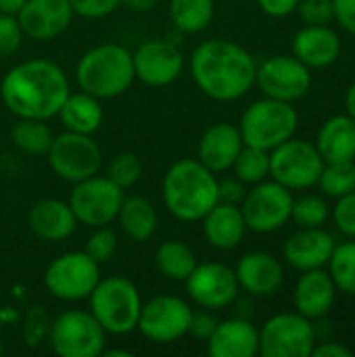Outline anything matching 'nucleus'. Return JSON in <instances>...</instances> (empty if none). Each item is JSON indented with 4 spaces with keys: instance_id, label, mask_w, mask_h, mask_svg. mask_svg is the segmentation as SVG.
Wrapping results in <instances>:
<instances>
[{
    "instance_id": "obj_1",
    "label": "nucleus",
    "mask_w": 355,
    "mask_h": 357,
    "mask_svg": "<svg viewBox=\"0 0 355 357\" xmlns=\"http://www.w3.org/2000/svg\"><path fill=\"white\" fill-rule=\"evenodd\" d=\"M0 96L19 119L46 121L59 115L69 96V79L56 63L31 59L8 69L0 84Z\"/></svg>"
},
{
    "instance_id": "obj_2",
    "label": "nucleus",
    "mask_w": 355,
    "mask_h": 357,
    "mask_svg": "<svg viewBox=\"0 0 355 357\" xmlns=\"http://www.w3.org/2000/svg\"><path fill=\"white\" fill-rule=\"evenodd\" d=\"M257 63L249 50L226 38L199 44L190 54V75L197 88L213 100L230 102L255 86Z\"/></svg>"
},
{
    "instance_id": "obj_3",
    "label": "nucleus",
    "mask_w": 355,
    "mask_h": 357,
    "mask_svg": "<svg viewBox=\"0 0 355 357\" xmlns=\"http://www.w3.org/2000/svg\"><path fill=\"white\" fill-rule=\"evenodd\" d=\"M163 203L182 222H201L220 201L218 178L199 159H180L163 176Z\"/></svg>"
},
{
    "instance_id": "obj_4",
    "label": "nucleus",
    "mask_w": 355,
    "mask_h": 357,
    "mask_svg": "<svg viewBox=\"0 0 355 357\" xmlns=\"http://www.w3.org/2000/svg\"><path fill=\"white\" fill-rule=\"evenodd\" d=\"M80 90L96 98H115L136 79L132 52L119 44H100L90 48L75 67Z\"/></svg>"
},
{
    "instance_id": "obj_5",
    "label": "nucleus",
    "mask_w": 355,
    "mask_h": 357,
    "mask_svg": "<svg viewBox=\"0 0 355 357\" xmlns=\"http://www.w3.org/2000/svg\"><path fill=\"white\" fill-rule=\"evenodd\" d=\"M90 314L111 335H128L136 331L142 307L136 284L123 276L100 278L90 293Z\"/></svg>"
},
{
    "instance_id": "obj_6",
    "label": "nucleus",
    "mask_w": 355,
    "mask_h": 357,
    "mask_svg": "<svg viewBox=\"0 0 355 357\" xmlns=\"http://www.w3.org/2000/svg\"><path fill=\"white\" fill-rule=\"evenodd\" d=\"M299 126V115L293 102L264 96L245 109L239 132L243 142L264 151H272L285 140L293 138Z\"/></svg>"
},
{
    "instance_id": "obj_7",
    "label": "nucleus",
    "mask_w": 355,
    "mask_h": 357,
    "mask_svg": "<svg viewBox=\"0 0 355 357\" xmlns=\"http://www.w3.org/2000/svg\"><path fill=\"white\" fill-rule=\"evenodd\" d=\"M324 169V159L320 157L316 144L289 138L270 151V176L289 190H308L318 184Z\"/></svg>"
},
{
    "instance_id": "obj_8",
    "label": "nucleus",
    "mask_w": 355,
    "mask_h": 357,
    "mask_svg": "<svg viewBox=\"0 0 355 357\" xmlns=\"http://www.w3.org/2000/svg\"><path fill=\"white\" fill-rule=\"evenodd\" d=\"M50 347L61 357H96L105 351L107 333L90 312H63L50 326Z\"/></svg>"
},
{
    "instance_id": "obj_9",
    "label": "nucleus",
    "mask_w": 355,
    "mask_h": 357,
    "mask_svg": "<svg viewBox=\"0 0 355 357\" xmlns=\"http://www.w3.org/2000/svg\"><path fill=\"white\" fill-rule=\"evenodd\" d=\"M98 266L100 264H96L86 251L63 253L48 264L44 272V287L61 301L88 299L100 280Z\"/></svg>"
},
{
    "instance_id": "obj_10",
    "label": "nucleus",
    "mask_w": 355,
    "mask_h": 357,
    "mask_svg": "<svg viewBox=\"0 0 355 357\" xmlns=\"http://www.w3.org/2000/svg\"><path fill=\"white\" fill-rule=\"evenodd\" d=\"M50 169L65 182H82L98 174L103 165V153L92 134L63 132L52 138V144L46 153Z\"/></svg>"
},
{
    "instance_id": "obj_11",
    "label": "nucleus",
    "mask_w": 355,
    "mask_h": 357,
    "mask_svg": "<svg viewBox=\"0 0 355 357\" xmlns=\"http://www.w3.org/2000/svg\"><path fill=\"white\" fill-rule=\"evenodd\" d=\"M293 201V190L278 184L276 180H262L253 184V188L247 190L241 203L247 230H253L257 234L280 230L291 220Z\"/></svg>"
},
{
    "instance_id": "obj_12",
    "label": "nucleus",
    "mask_w": 355,
    "mask_h": 357,
    "mask_svg": "<svg viewBox=\"0 0 355 357\" xmlns=\"http://www.w3.org/2000/svg\"><path fill=\"white\" fill-rule=\"evenodd\" d=\"M123 197V188H119L115 182L103 176H92L75 182L69 197V207L77 224L100 228L117 220Z\"/></svg>"
},
{
    "instance_id": "obj_13",
    "label": "nucleus",
    "mask_w": 355,
    "mask_h": 357,
    "mask_svg": "<svg viewBox=\"0 0 355 357\" xmlns=\"http://www.w3.org/2000/svg\"><path fill=\"white\" fill-rule=\"evenodd\" d=\"M314 347L312 320L297 312L276 314L259 331V354L264 357H308Z\"/></svg>"
},
{
    "instance_id": "obj_14",
    "label": "nucleus",
    "mask_w": 355,
    "mask_h": 357,
    "mask_svg": "<svg viewBox=\"0 0 355 357\" xmlns=\"http://www.w3.org/2000/svg\"><path fill=\"white\" fill-rule=\"evenodd\" d=\"M192 307L174 295H159L140 307L138 316V331L153 343L167 345L180 341L188 335Z\"/></svg>"
},
{
    "instance_id": "obj_15",
    "label": "nucleus",
    "mask_w": 355,
    "mask_h": 357,
    "mask_svg": "<svg viewBox=\"0 0 355 357\" xmlns=\"http://www.w3.org/2000/svg\"><path fill=\"white\" fill-rule=\"evenodd\" d=\"M255 84L270 98L295 102L303 98L312 88V73L310 67L303 65L297 56L276 54L257 65Z\"/></svg>"
},
{
    "instance_id": "obj_16",
    "label": "nucleus",
    "mask_w": 355,
    "mask_h": 357,
    "mask_svg": "<svg viewBox=\"0 0 355 357\" xmlns=\"http://www.w3.org/2000/svg\"><path fill=\"white\" fill-rule=\"evenodd\" d=\"M188 297L205 310H224L239 297V280L232 268L220 261L197 264L190 276L184 280Z\"/></svg>"
},
{
    "instance_id": "obj_17",
    "label": "nucleus",
    "mask_w": 355,
    "mask_h": 357,
    "mask_svg": "<svg viewBox=\"0 0 355 357\" xmlns=\"http://www.w3.org/2000/svg\"><path fill=\"white\" fill-rule=\"evenodd\" d=\"M134 73L146 86H169L184 71V54L172 40H149L132 52Z\"/></svg>"
},
{
    "instance_id": "obj_18",
    "label": "nucleus",
    "mask_w": 355,
    "mask_h": 357,
    "mask_svg": "<svg viewBox=\"0 0 355 357\" xmlns=\"http://www.w3.org/2000/svg\"><path fill=\"white\" fill-rule=\"evenodd\" d=\"M73 19L69 0H27L17 13L23 36L31 40H52L61 36Z\"/></svg>"
},
{
    "instance_id": "obj_19",
    "label": "nucleus",
    "mask_w": 355,
    "mask_h": 357,
    "mask_svg": "<svg viewBox=\"0 0 355 357\" xmlns=\"http://www.w3.org/2000/svg\"><path fill=\"white\" fill-rule=\"evenodd\" d=\"M239 287L251 297H270L280 291L285 282V270L280 261L266 251H251L236 264Z\"/></svg>"
},
{
    "instance_id": "obj_20",
    "label": "nucleus",
    "mask_w": 355,
    "mask_h": 357,
    "mask_svg": "<svg viewBox=\"0 0 355 357\" xmlns=\"http://www.w3.org/2000/svg\"><path fill=\"white\" fill-rule=\"evenodd\" d=\"M243 136L239 132V126L232 123H213L209 126L197 146V159L213 174H222L232 169L234 159L239 157L243 149Z\"/></svg>"
},
{
    "instance_id": "obj_21",
    "label": "nucleus",
    "mask_w": 355,
    "mask_h": 357,
    "mask_svg": "<svg viewBox=\"0 0 355 357\" xmlns=\"http://www.w3.org/2000/svg\"><path fill=\"white\" fill-rule=\"evenodd\" d=\"M335 299H337V287L324 268L305 270L299 276L293 291L295 312L308 320L324 318L333 310Z\"/></svg>"
},
{
    "instance_id": "obj_22",
    "label": "nucleus",
    "mask_w": 355,
    "mask_h": 357,
    "mask_svg": "<svg viewBox=\"0 0 355 357\" xmlns=\"http://www.w3.org/2000/svg\"><path fill=\"white\" fill-rule=\"evenodd\" d=\"M335 238L322 228H301L285 243V259L299 272L324 268L335 251Z\"/></svg>"
},
{
    "instance_id": "obj_23",
    "label": "nucleus",
    "mask_w": 355,
    "mask_h": 357,
    "mask_svg": "<svg viewBox=\"0 0 355 357\" xmlns=\"http://www.w3.org/2000/svg\"><path fill=\"white\" fill-rule=\"evenodd\" d=\"M207 354L211 357H255L259 354V331L249 318H230L218 322L207 339Z\"/></svg>"
},
{
    "instance_id": "obj_24",
    "label": "nucleus",
    "mask_w": 355,
    "mask_h": 357,
    "mask_svg": "<svg viewBox=\"0 0 355 357\" xmlns=\"http://www.w3.org/2000/svg\"><path fill=\"white\" fill-rule=\"evenodd\" d=\"M293 56L310 69H324L341 54V40L328 25H305L291 42Z\"/></svg>"
},
{
    "instance_id": "obj_25",
    "label": "nucleus",
    "mask_w": 355,
    "mask_h": 357,
    "mask_svg": "<svg viewBox=\"0 0 355 357\" xmlns=\"http://www.w3.org/2000/svg\"><path fill=\"white\" fill-rule=\"evenodd\" d=\"M27 226L42 241H65L75 232L77 220L69 203L59 199H42L31 205Z\"/></svg>"
},
{
    "instance_id": "obj_26",
    "label": "nucleus",
    "mask_w": 355,
    "mask_h": 357,
    "mask_svg": "<svg viewBox=\"0 0 355 357\" xmlns=\"http://www.w3.org/2000/svg\"><path fill=\"white\" fill-rule=\"evenodd\" d=\"M201 222H203V232H205L207 243L222 251H228L241 245L247 232L241 205H234V203L218 201Z\"/></svg>"
},
{
    "instance_id": "obj_27",
    "label": "nucleus",
    "mask_w": 355,
    "mask_h": 357,
    "mask_svg": "<svg viewBox=\"0 0 355 357\" xmlns=\"http://www.w3.org/2000/svg\"><path fill=\"white\" fill-rule=\"evenodd\" d=\"M316 149L324 163L355 161V121L345 115H335L326 119L318 132Z\"/></svg>"
},
{
    "instance_id": "obj_28",
    "label": "nucleus",
    "mask_w": 355,
    "mask_h": 357,
    "mask_svg": "<svg viewBox=\"0 0 355 357\" xmlns=\"http://www.w3.org/2000/svg\"><path fill=\"white\" fill-rule=\"evenodd\" d=\"M59 117L65 130L69 132L94 134L100 128L105 113L100 107V98L80 90V92H69L63 107L59 109Z\"/></svg>"
},
{
    "instance_id": "obj_29",
    "label": "nucleus",
    "mask_w": 355,
    "mask_h": 357,
    "mask_svg": "<svg viewBox=\"0 0 355 357\" xmlns=\"http://www.w3.org/2000/svg\"><path fill=\"white\" fill-rule=\"evenodd\" d=\"M117 220L123 234L136 243H144L157 232V211L153 203L140 195L123 197Z\"/></svg>"
},
{
    "instance_id": "obj_30",
    "label": "nucleus",
    "mask_w": 355,
    "mask_h": 357,
    "mask_svg": "<svg viewBox=\"0 0 355 357\" xmlns=\"http://www.w3.org/2000/svg\"><path fill=\"white\" fill-rule=\"evenodd\" d=\"M155 266L157 270L176 282H184L190 272L197 266V257L192 253V249L180 241H165L163 245H159L157 253H155Z\"/></svg>"
},
{
    "instance_id": "obj_31",
    "label": "nucleus",
    "mask_w": 355,
    "mask_h": 357,
    "mask_svg": "<svg viewBox=\"0 0 355 357\" xmlns=\"http://www.w3.org/2000/svg\"><path fill=\"white\" fill-rule=\"evenodd\" d=\"M213 0H169V19L182 33H199L213 19Z\"/></svg>"
},
{
    "instance_id": "obj_32",
    "label": "nucleus",
    "mask_w": 355,
    "mask_h": 357,
    "mask_svg": "<svg viewBox=\"0 0 355 357\" xmlns=\"http://www.w3.org/2000/svg\"><path fill=\"white\" fill-rule=\"evenodd\" d=\"M13 144L27 155H46L52 144V132L40 119H21L10 130Z\"/></svg>"
},
{
    "instance_id": "obj_33",
    "label": "nucleus",
    "mask_w": 355,
    "mask_h": 357,
    "mask_svg": "<svg viewBox=\"0 0 355 357\" xmlns=\"http://www.w3.org/2000/svg\"><path fill=\"white\" fill-rule=\"evenodd\" d=\"M326 266L337 291L355 297V238L335 245V251Z\"/></svg>"
},
{
    "instance_id": "obj_34",
    "label": "nucleus",
    "mask_w": 355,
    "mask_h": 357,
    "mask_svg": "<svg viewBox=\"0 0 355 357\" xmlns=\"http://www.w3.org/2000/svg\"><path fill=\"white\" fill-rule=\"evenodd\" d=\"M318 186L324 197L339 199L355 190V161H335L324 163V169L318 178Z\"/></svg>"
},
{
    "instance_id": "obj_35",
    "label": "nucleus",
    "mask_w": 355,
    "mask_h": 357,
    "mask_svg": "<svg viewBox=\"0 0 355 357\" xmlns=\"http://www.w3.org/2000/svg\"><path fill=\"white\" fill-rule=\"evenodd\" d=\"M234 176L245 184H257L270 176V151L243 144L239 157L234 159Z\"/></svg>"
},
{
    "instance_id": "obj_36",
    "label": "nucleus",
    "mask_w": 355,
    "mask_h": 357,
    "mask_svg": "<svg viewBox=\"0 0 355 357\" xmlns=\"http://www.w3.org/2000/svg\"><path fill=\"white\" fill-rule=\"evenodd\" d=\"M331 218V207L324 197L318 195H301L293 201L291 220H295L301 228H322Z\"/></svg>"
},
{
    "instance_id": "obj_37",
    "label": "nucleus",
    "mask_w": 355,
    "mask_h": 357,
    "mask_svg": "<svg viewBox=\"0 0 355 357\" xmlns=\"http://www.w3.org/2000/svg\"><path fill=\"white\" fill-rule=\"evenodd\" d=\"M140 176H142V163L134 153H119L109 161L107 178L123 190L136 186L140 182Z\"/></svg>"
},
{
    "instance_id": "obj_38",
    "label": "nucleus",
    "mask_w": 355,
    "mask_h": 357,
    "mask_svg": "<svg viewBox=\"0 0 355 357\" xmlns=\"http://www.w3.org/2000/svg\"><path fill=\"white\" fill-rule=\"evenodd\" d=\"M52 320L48 316V312L40 305H33L25 312L23 322H21V337L25 341L27 347H38L42 341L48 339Z\"/></svg>"
},
{
    "instance_id": "obj_39",
    "label": "nucleus",
    "mask_w": 355,
    "mask_h": 357,
    "mask_svg": "<svg viewBox=\"0 0 355 357\" xmlns=\"http://www.w3.org/2000/svg\"><path fill=\"white\" fill-rule=\"evenodd\" d=\"M96 264H105L109 261L115 251H117V234L109 228V226H100L94 228V232L88 236L86 241V249H84Z\"/></svg>"
},
{
    "instance_id": "obj_40",
    "label": "nucleus",
    "mask_w": 355,
    "mask_h": 357,
    "mask_svg": "<svg viewBox=\"0 0 355 357\" xmlns=\"http://www.w3.org/2000/svg\"><path fill=\"white\" fill-rule=\"evenodd\" d=\"M331 218L341 234L355 238V190L337 199L335 207L331 209Z\"/></svg>"
},
{
    "instance_id": "obj_41",
    "label": "nucleus",
    "mask_w": 355,
    "mask_h": 357,
    "mask_svg": "<svg viewBox=\"0 0 355 357\" xmlns=\"http://www.w3.org/2000/svg\"><path fill=\"white\" fill-rule=\"evenodd\" d=\"M23 40V29L15 15L0 13V59L10 56L19 50Z\"/></svg>"
},
{
    "instance_id": "obj_42",
    "label": "nucleus",
    "mask_w": 355,
    "mask_h": 357,
    "mask_svg": "<svg viewBox=\"0 0 355 357\" xmlns=\"http://www.w3.org/2000/svg\"><path fill=\"white\" fill-rule=\"evenodd\" d=\"M297 13L305 25H328L333 21V0H299Z\"/></svg>"
},
{
    "instance_id": "obj_43",
    "label": "nucleus",
    "mask_w": 355,
    "mask_h": 357,
    "mask_svg": "<svg viewBox=\"0 0 355 357\" xmlns=\"http://www.w3.org/2000/svg\"><path fill=\"white\" fill-rule=\"evenodd\" d=\"M121 0H69V6L73 8V15L86 17V19H100L111 15Z\"/></svg>"
},
{
    "instance_id": "obj_44",
    "label": "nucleus",
    "mask_w": 355,
    "mask_h": 357,
    "mask_svg": "<svg viewBox=\"0 0 355 357\" xmlns=\"http://www.w3.org/2000/svg\"><path fill=\"white\" fill-rule=\"evenodd\" d=\"M216 326H218V318L213 316V310H205V307L199 312L192 310L188 335H192L201 341H207L211 337V333L216 331Z\"/></svg>"
},
{
    "instance_id": "obj_45",
    "label": "nucleus",
    "mask_w": 355,
    "mask_h": 357,
    "mask_svg": "<svg viewBox=\"0 0 355 357\" xmlns=\"http://www.w3.org/2000/svg\"><path fill=\"white\" fill-rule=\"evenodd\" d=\"M218 192H220V201L241 205L247 195V188H245V182L234 176V178L218 180Z\"/></svg>"
},
{
    "instance_id": "obj_46",
    "label": "nucleus",
    "mask_w": 355,
    "mask_h": 357,
    "mask_svg": "<svg viewBox=\"0 0 355 357\" xmlns=\"http://www.w3.org/2000/svg\"><path fill=\"white\" fill-rule=\"evenodd\" d=\"M333 19L355 36V0H333Z\"/></svg>"
},
{
    "instance_id": "obj_47",
    "label": "nucleus",
    "mask_w": 355,
    "mask_h": 357,
    "mask_svg": "<svg viewBox=\"0 0 355 357\" xmlns=\"http://www.w3.org/2000/svg\"><path fill=\"white\" fill-rule=\"evenodd\" d=\"M257 4L268 17L282 19V17H289L297 10L299 0H257Z\"/></svg>"
},
{
    "instance_id": "obj_48",
    "label": "nucleus",
    "mask_w": 355,
    "mask_h": 357,
    "mask_svg": "<svg viewBox=\"0 0 355 357\" xmlns=\"http://www.w3.org/2000/svg\"><path fill=\"white\" fill-rule=\"evenodd\" d=\"M314 357H352L354 351L349 347H345L343 343H337V341H326L322 345H316L314 351H312Z\"/></svg>"
},
{
    "instance_id": "obj_49",
    "label": "nucleus",
    "mask_w": 355,
    "mask_h": 357,
    "mask_svg": "<svg viewBox=\"0 0 355 357\" xmlns=\"http://www.w3.org/2000/svg\"><path fill=\"white\" fill-rule=\"evenodd\" d=\"M159 0H121V4L130 10H136V13H146L151 8L157 6Z\"/></svg>"
},
{
    "instance_id": "obj_50",
    "label": "nucleus",
    "mask_w": 355,
    "mask_h": 357,
    "mask_svg": "<svg viewBox=\"0 0 355 357\" xmlns=\"http://www.w3.org/2000/svg\"><path fill=\"white\" fill-rule=\"evenodd\" d=\"M27 0H0V13L4 15H17Z\"/></svg>"
},
{
    "instance_id": "obj_51",
    "label": "nucleus",
    "mask_w": 355,
    "mask_h": 357,
    "mask_svg": "<svg viewBox=\"0 0 355 357\" xmlns=\"http://www.w3.org/2000/svg\"><path fill=\"white\" fill-rule=\"evenodd\" d=\"M345 111H347V115L355 121V82L347 88V92H345Z\"/></svg>"
},
{
    "instance_id": "obj_52",
    "label": "nucleus",
    "mask_w": 355,
    "mask_h": 357,
    "mask_svg": "<svg viewBox=\"0 0 355 357\" xmlns=\"http://www.w3.org/2000/svg\"><path fill=\"white\" fill-rule=\"evenodd\" d=\"M0 351H2V347H0Z\"/></svg>"
}]
</instances>
